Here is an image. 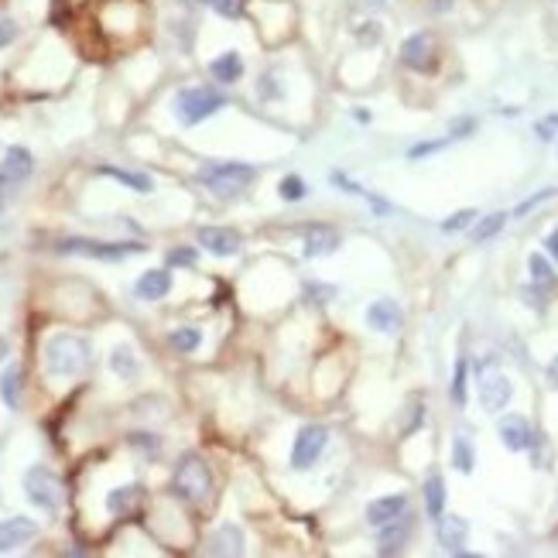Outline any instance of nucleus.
I'll list each match as a JSON object with an SVG mask.
<instances>
[{
	"mask_svg": "<svg viewBox=\"0 0 558 558\" xmlns=\"http://www.w3.org/2000/svg\"><path fill=\"white\" fill-rule=\"evenodd\" d=\"M89 360H93V349H89L83 336L56 333L48 336V343H45V370H48V377L56 380L79 377L89 367Z\"/></svg>",
	"mask_w": 558,
	"mask_h": 558,
	"instance_id": "obj_1",
	"label": "nucleus"
},
{
	"mask_svg": "<svg viewBox=\"0 0 558 558\" xmlns=\"http://www.w3.org/2000/svg\"><path fill=\"white\" fill-rule=\"evenodd\" d=\"M171 493L179 497L181 503H206L212 493V473L206 460L196 456V452H185L179 462H175V473H171Z\"/></svg>",
	"mask_w": 558,
	"mask_h": 558,
	"instance_id": "obj_2",
	"label": "nucleus"
},
{
	"mask_svg": "<svg viewBox=\"0 0 558 558\" xmlns=\"http://www.w3.org/2000/svg\"><path fill=\"white\" fill-rule=\"evenodd\" d=\"M196 179L210 189L216 199H237L253 179H257V168L243 165V161H210L196 171Z\"/></svg>",
	"mask_w": 558,
	"mask_h": 558,
	"instance_id": "obj_3",
	"label": "nucleus"
},
{
	"mask_svg": "<svg viewBox=\"0 0 558 558\" xmlns=\"http://www.w3.org/2000/svg\"><path fill=\"white\" fill-rule=\"evenodd\" d=\"M171 107H175V117H179L181 124L196 127L223 110L226 97L216 86H181L175 99H171Z\"/></svg>",
	"mask_w": 558,
	"mask_h": 558,
	"instance_id": "obj_4",
	"label": "nucleus"
},
{
	"mask_svg": "<svg viewBox=\"0 0 558 558\" xmlns=\"http://www.w3.org/2000/svg\"><path fill=\"white\" fill-rule=\"evenodd\" d=\"M58 253L72 257H93V261H127L134 253H144V243L134 240H89V237H66L58 240Z\"/></svg>",
	"mask_w": 558,
	"mask_h": 558,
	"instance_id": "obj_5",
	"label": "nucleus"
},
{
	"mask_svg": "<svg viewBox=\"0 0 558 558\" xmlns=\"http://www.w3.org/2000/svg\"><path fill=\"white\" fill-rule=\"evenodd\" d=\"M25 493H28V501L38 511H45V514H56L58 507H62V497H66L62 480L48 466H31L28 473H25Z\"/></svg>",
	"mask_w": 558,
	"mask_h": 558,
	"instance_id": "obj_6",
	"label": "nucleus"
},
{
	"mask_svg": "<svg viewBox=\"0 0 558 558\" xmlns=\"http://www.w3.org/2000/svg\"><path fill=\"white\" fill-rule=\"evenodd\" d=\"M401 66L411 72H435L439 66V45L429 31H415V35H408L405 42H401Z\"/></svg>",
	"mask_w": 558,
	"mask_h": 558,
	"instance_id": "obj_7",
	"label": "nucleus"
},
{
	"mask_svg": "<svg viewBox=\"0 0 558 558\" xmlns=\"http://www.w3.org/2000/svg\"><path fill=\"white\" fill-rule=\"evenodd\" d=\"M326 442H329V432L322 429V425H305L302 432L294 435V446H292V470L298 473H305L312 470L319 456L326 452Z\"/></svg>",
	"mask_w": 558,
	"mask_h": 558,
	"instance_id": "obj_8",
	"label": "nucleus"
},
{
	"mask_svg": "<svg viewBox=\"0 0 558 558\" xmlns=\"http://www.w3.org/2000/svg\"><path fill=\"white\" fill-rule=\"evenodd\" d=\"M196 240L202 251H210L212 257H233L243 247V237L230 226H199Z\"/></svg>",
	"mask_w": 558,
	"mask_h": 558,
	"instance_id": "obj_9",
	"label": "nucleus"
},
{
	"mask_svg": "<svg viewBox=\"0 0 558 558\" xmlns=\"http://www.w3.org/2000/svg\"><path fill=\"white\" fill-rule=\"evenodd\" d=\"M38 534V524L31 517H4L0 521V555L25 548Z\"/></svg>",
	"mask_w": 558,
	"mask_h": 558,
	"instance_id": "obj_10",
	"label": "nucleus"
},
{
	"mask_svg": "<svg viewBox=\"0 0 558 558\" xmlns=\"http://www.w3.org/2000/svg\"><path fill=\"white\" fill-rule=\"evenodd\" d=\"M31 171H35V154L28 148L15 144V148L4 151V161H0V179H4V185H17V181L31 179Z\"/></svg>",
	"mask_w": 558,
	"mask_h": 558,
	"instance_id": "obj_11",
	"label": "nucleus"
},
{
	"mask_svg": "<svg viewBox=\"0 0 558 558\" xmlns=\"http://www.w3.org/2000/svg\"><path fill=\"white\" fill-rule=\"evenodd\" d=\"M511 394H514V384L503 374H483V380H480V405L487 411H493V415L503 411L511 405Z\"/></svg>",
	"mask_w": 558,
	"mask_h": 558,
	"instance_id": "obj_12",
	"label": "nucleus"
},
{
	"mask_svg": "<svg viewBox=\"0 0 558 558\" xmlns=\"http://www.w3.org/2000/svg\"><path fill=\"white\" fill-rule=\"evenodd\" d=\"M439 544L446 548L449 555H466V538H470V524H466V517L460 514H442L439 521Z\"/></svg>",
	"mask_w": 558,
	"mask_h": 558,
	"instance_id": "obj_13",
	"label": "nucleus"
},
{
	"mask_svg": "<svg viewBox=\"0 0 558 558\" xmlns=\"http://www.w3.org/2000/svg\"><path fill=\"white\" fill-rule=\"evenodd\" d=\"M501 442L511 452H524V449L534 446V429H531L528 418H521V415H507V418H501Z\"/></svg>",
	"mask_w": 558,
	"mask_h": 558,
	"instance_id": "obj_14",
	"label": "nucleus"
},
{
	"mask_svg": "<svg viewBox=\"0 0 558 558\" xmlns=\"http://www.w3.org/2000/svg\"><path fill=\"white\" fill-rule=\"evenodd\" d=\"M411 531H415V517L411 514H401L394 517L391 524H384L380 528V555H398L401 548L408 544V538H411Z\"/></svg>",
	"mask_w": 558,
	"mask_h": 558,
	"instance_id": "obj_15",
	"label": "nucleus"
},
{
	"mask_svg": "<svg viewBox=\"0 0 558 558\" xmlns=\"http://www.w3.org/2000/svg\"><path fill=\"white\" fill-rule=\"evenodd\" d=\"M405 511H408V497H405V493L377 497V501L367 503V524H370V528H384V524H391L394 517H401Z\"/></svg>",
	"mask_w": 558,
	"mask_h": 558,
	"instance_id": "obj_16",
	"label": "nucleus"
},
{
	"mask_svg": "<svg viewBox=\"0 0 558 558\" xmlns=\"http://www.w3.org/2000/svg\"><path fill=\"white\" fill-rule=\"evenodd\" d=\"M367 326L377 333H398L401 326V308L391 298H377L374 305H367Z\"/></svg>",
	"mask_w": 558,
	"mask_h": 558,
	"instance_id": "obj_17",
	"label": "nucleus"
},
{
	"mask_svg": "<svg viewBox=\"0 0 558 558\" xmlns=\"http://www.w3.org/2000/svg\"><path fill=\"white\" fill-rule=\"evenodd\" d=\"M134 292H138V298H144V302H158V298H165V294L171 292V271H168V267L144 271V274L138 278V284H134Z\"/></svg>",
	"mask_w": 558,
	"mask_h": 558,
	"instance_id": "obj_18",
	"label": "nucleus"
},
{
	"mask_svg": "<svg viewBox=\"0 0 558 558\" xmlns=\"http://www.w3.org/2000/svg\"><path fill=\"white\" fill-rule=\"evenodd\" d=\"M210 76L216 79L220 86H233L243 79V56L240 52H220V56L210 62Z\"/></svg>",
	"mask_w": 558,
	"mask_h": 558,
	"instance_id": "obj_19",
	"label": "nucleus"
},
{
	"mask_svg": "<svg viewBox=\"0 0 558 558\" xmlns=\"http://www.w3.org/2000/svg\"><path fill=\"white\" fill-rule=\"evenodd\" d=\"M140 503H144V487L140 483H127V487H117L107 493V511L117 517L134 514Z\"/></svg>",
	"mask_w": 558,
	"mask_h": 558,
	"instance_id": "obj_20",
	"label": "nucleus"
},
{
	"mask_svg": "<svg viewBox=\"0 0 558 558\" xmlns=\"http://www.w3.org/2000/svg\"><path fill=\"white\" fill-rule=\"evenodd\" d=\"M97 175H107V179L120 181V185H127V189H134V192H151L154 181L151 175H144V171H130V168H117V165H99Z\"/></svg>",
	"mask_w": 558,
	"mask_h": 558,
	"instance_id": "obj_21",
	"label": "nucleus"
},
{
	"mask_svg": "<svg viewBox=\"0 0 558 558\" xmlns=\"http://www.w3.org/2000/svg\"><path fill=\"white\" fill-rule=\"evenodd\" d=\"M243 552V531L237 524H223L210 538V555H240Z\"/></svg>",
	"mask_w": 558,
	"mask_h": 558,
	"instance_id": "obj_22",
	"label": "nucleus"
},
{
	"mask_svg": "<svg viewBox=\"0 0 558 558\" xmlns=\"http://www.w3.org/2000/svg\"><path fill=\"white\" fill-rule=\"evenodd\" d=\"M339 251V233L329 230V226H319V230H312L305 237V257H329V253Z\"/></svg>",
	"mask_w": 558,
	"mask_h": 558,
	"instance_id": "obj_23",
	"label": "nucleus"
},
{
	"mask_svg": "<svg viewBox=\"0 0 558 558\" xmlns=\"http://www.w3.org/2000/svg\"><path fill=\"white\" fill-rule=\"evenodd\" d=\"M21 380H25L21 377V367H15V363L0 374V401L11 408V411L21 408Z\"/></svg>",
	"mask_w": 558,
	"mask_h": 558,
	"instance_id": "obj_24",
	"label": "nucleus"
},
{
	"mask_svg": "<svg viewBox=\"0 0 558 558\" xmlns=\"http://www.w3.org/2000/svg\"><path fill=\"white\" fill-rule=\"evenodd\" d=\"M425 511H429L432 521H439V517L446 514V483H442L439 473H432L425 480Z\"/></svg>",
	"mask_w": 558,
	"mask_h": 558,
	"instance_id": "obj_25",
	"label": "nucleus"
},
{
	"mask_svg": "<svg viewBox=\"0 0 558 558\" xmlns=\"http://www.w3.org/2000/svg\"><path fill=\"white\" fill-rule=\"evenodd\" d=\"M110 370L120 380L138 377L140 363H138V356H134V349H130V346H117V349H113V353H110Z\"/></svg>",
	"mask_w": 558,
	"mask_h": 558,
	"instance_id": "obj_26",
	"label": "nucleus"
},
{
	"mask_svg": "<svg viewBox=\"0 0 558 558\" xmlns=\"http://www.w3.org/2000/svg\"><path fill=\"white\" fill-rule=\"evenodd\" d=\"M168 343H171L175 353H196L202 346V333H199L196 326H179L175 333L168 336Z\"/></svg>",
	"mask_w": 558,
	"mask_h": 558,
	"instance_id": "obj_27",
	"label": "nucleus"
},
{
	"mask_svg": "<svg viewBox=\"0 0 558 558\" xmlns=\"http://www.w3.org/2000/svg\"><path fill=\"white\" fill-rule=\"evenodd\" d=\"M452 466H456L460 473H473L476 452H473V442H470L466 435H456V439H452Z\"/></svg>",
	"mask_w": 558,
	"mask_h": 558,
	"instance_id": "obj_28",
	"label": "nucleus"
},
{
	"mask_svg": "<svg viewBox=\"0 0 558 558\" xmlns=\"http://www.w3.org/2000/svg\"><path fill=\"white\" fill-rule=\"evenodd\" d=\"M528 267H531V278H534V284H542V288H552V284H555V271H552V264H548V257H544V253H531Z\"/></svg>",
	"mask_w": 558,
	"mask_h": 558,
	"instance_id": "obj_29",
	"label": "nucleus"
},
{
	"mask_svg": "<svg viewBox=\"0 0 558 558\" xmlns=\"http://www.w3.org/2000/svg\"><path fill=\"white\" fill-rule=\"evenodd\" d=\"M503 223H507V212H493V216H487V220L473 230V243H487L490 237H497V233L503 230Z\"/></svg>",
	"mask_w": 558,
	"mask_h": 558,
	"instance_id": "obj_30",
	"label": "nucleus"
},
{
	"mask_svg": "<svg viewBox=\"0 0 558 558\" xmlns=\"http://www.w3.org/2000/svg\"><path fill=\"white\" fill-rule=\"evenodd\" d=\"M466 377H470V363L460 360L456 363V370H452V388H449V394H452V401L456 405H466Z\"/></svg>",
	"mask_w": 558,
	"mask_h": 558,
	"instance_id": "obj_31",
	"label": "nucleus"
},
{
	"mask_svg": "<svg viewBox=\"0 0 558 558\" xmlns=\"http://www.w3.org/2000/svg\"><path fill=\"white\" fill-rule=\"evenodd\" d=\"M210 7L220 17H226V21H237L247 11V0H210Z\"/></svg>",
	"mask_w": 558,
	"mask_h": 558,
	"instance_id": "obj_32",
	"label": "nucleus"
},
{
	"mask_svg": "<svg viewBox=\"0 0 558 558\" xmlns=\"http://www.w3.org/2000/svg\"><path fill=\"white\" fill-rule=\"evenodd\" d=\"M278 196L288 199V202H298V199H305V181L298 179V175H284L278 185Z\"/></svg>",
	"mask_w": 558,
	"mask_h": 558,
	"instance_id": "obj_33",
	"label": "nucleus"
},
{
	"mask_svg": "<svg viewBox=\"0 0 558 558\" xmlns=\"http://www.w3.org/2000/svg\"><path fill=\"white\" fill-rule=\"evenodd\" d=\"M17 35H21V25H17L15 17H0V48H7V45L17 42Z\"/></svg>",
	"mask_w": 558,
	"mask_h": 558,
	"instance_id": "obj_34",
	"label": "nucleus"
},
{
	"mask_svg": "<svg viewBox=\"0 0 558 558\" xmlns=\"http://www.w3.org/2000/svg\"><path fill=\"white\" fill-rule=\"evenodd\" d=\"M449 140H452V138H446V140H425V144H415V148L408 151V158H411V161H418V158H425V154L442 151V148H446Z\"/></svg>",
	"mask_w": 558,
	"mask_h": 558,
	"instance_id": "obj_35",
	"label": "nucleus"
},
{
	"mask_svg": "<svg viewBox=\"0 0 558 558\" xmlns=\"http://www.w3.org/2000/svg\"><path fill=\"white\" fill-rule=\"evenodd\" d=\"M473 220H476V210H462V212H456L452 220H446V223H442V230H446V233H456V230H466Z\"/></svg>",
	"mask_w": 558,
	"mask_h": 558,
	"instance_id": "obj_36",
	"label": "nucleus"
},
{
	"mask_svg": "<svg viewBox=\"0 0 558 558\" xmlns=\"http://www.w3.org/2000/svg\"><path fill=\"white\" fill-rule=\"evenodd\" d=\"M380 35H384V28H380L377 21H363L360 28H356V38H360L363 45H370V42L377 45V42H380Z\"/></svg>",
	"mask_w": 558,
	"mask_h": 558,
	"instance_id": "obj_37",
	"label": "nucleus"
},
{
	"mask_svg": "<svg viewBox=\"0 0 558 558\" xmlns=\"http://www.w3.org/2000/svg\"><path fill=\"white\" fill-rule=\"evenodd\" d=\"M305 294H308V302H315V305H326V302H329V298L336 294V288H333V284H308Z\"/></svg>",
	"mask_w": 558,
	"mask_h": 558,
	"instance_id": "obj_38",
	"label": "nucleus"
},
{
	"mask_svg": "<svg viewBox=\"0 0 558 558\" xmlns=\"http://www.w3.org/2000/svg\"><path fill=\"white\" fill-rule=\"evenodd\" d=\"M196 264V251L192 247H181V251L168 253V267H192Z\"/></svg>",
	"mask_w": 558,
	"mask_h": 558,
	"instance_id": "obj_39",
	"label": "nucleus"
},
{
	"mask_svg": "<svg viewBox=\"0 0 558 558\" xmlns=\"http://www.w3.org/2000/svg\"><path fill=\"white\" fill-rule=\"evenodd\" d=\"M257 93L264 99H274V97H281V86H278V79L267 72V76H261V83H257Z\"/></svg>",
	"mask_w": 558,
	"mask_h": 558,
	"instance_id": "obj_40",
	"label": "nucleus"
},
{
	"mask_svg": "<svg viewBox=\"0 0 558 558\" xmlns=\"http://www.w3.org/2000/svg\"><path fill=\"white\" fill-rule=\"evenodd\" d=\"M552 196H558V189H544V192H538V196H531L528 202H521V206H517L514 216H524L528 210H534L538 202H544V199H552Z\"/></svg>",
	"mask_w": 558,
	"mask_h": 558,
	"instance_id": "obj_41",
	"label": "nucleus"
},
{
	"mask_svg": "<svg viewBox=\"0 0 558 558\" xmlns=\"http://www.w3.org/2000/svg\"><path fill=\"white\" fill-rule=\"evenodd\" d=\"M130 446H138V449H148V452H158V439L154 435H148V432H134L130 435Z\"/></svg>",
	"mask_w": 558,
	"mask_h": 558,
	"instance_id": "obj_42",
	"label": "nucleus"
},
{
	"mask_svg": "<svg viewBox=\"0 0 558 558\" xmlns=\"http://www.w3.org/2000/svg\"><path fill=\"white\" fill-rule=\"evenodd\" d=\"M470 130H476V120L473 117H466V120H456V124H452V134H449V138L456 140V138H470Z\"/></svg>",
	"mask_w": 558,
	"mask_h": 558,
	"instance_id": "obj_43",
	"label": "nucleus"
},
{
	"mask_svg": "<svg viewBox=\"0 0 558 558\" xmlns=\"http://www.w3.org/2000/svg\"><path fill=\"white\" fill-rule=\"evenodd\" d=\"M452 4H456V0H429V7H432L435 15H446V11H452Z\"/></svg>",
	"mask_w": 558,
	"mask_h": 558,
	"instance_id": "obj_44",
	"label": "nucleus"
},
{
	"mask_svg": "<svg viewBox=\"0 0 558 558\" xmlns=\"http://www.w3.org/2000/svg\"><path fill=\"white\" fill-rule=\"evenodd\" d=\"M534 134H538L542 140H552V138H555V134H552V127H548V124H538V127H534Z\"/></svg>",
	"mask_w": 558,
	"mask_h": 558,
	"instance_id": "obj_45",
	"label": "nucleus"
},
{
	"mask_svg": "<svg viewBox=\"0 0 558 558\" xmlns=\"http://www.w3.org/2000/svg\"><path fill=\"white\" fill-rule=\"evenodd\" d=\"M544 374H548V380H552V384H558V356L548 363V370H544Z\"/></svg>",
	"mask_w": 558,
	"mask_h": 558,
	"instance_id": "obj_46",
	"label": "nucleus"
},
{
	"mask_svg": "<svg viewBox=\"0 0 558 558\" xmlns=\"http://www.w3.org/2000/svg\"><path fill=\"white\" fill-rule=\"evenodd\" d=\"M544 243H548V253H552V257H558V230L548 240H544Z\"/></svg>",
	"mask_w": 558,
	"mask_h": 558,
	"instance_id": "obj_47",
	"label": "nucleus"
},
{
	"mask_svg": "<svg viewBox=\"0 0 558 558\" xmlns=\"http://www.w3.org/2000/svg\"><path fill=\"white\" fill-rule=\"evenodd\" d=\"M7 356V339H0V360Z\"/></svg>",
	"mask_w": 558,
	"mask_h": 558,
	"instance_id": "obj_48",
	"label": "nucleus"
},
{
	"mask_svg": "<svg viewBox=\"0 0 558 558\" xmlns=\"http://www.w3.org/2000/svg\"><path fill=\"white\" fill-rule=\"evenodd\" d=\"M185 4H206L210 7V0H185Z\"/></svg>",
	"mask_w": 558,
	"mask_h": 558,
	"instance_id": "obj_49",
	"label": "nucleus"
},
{
	"mask_svg": "<svg viewBox=\"0 0 558 558\" xmlns=\"http://www.w3.org/2000/svg\"><path fill=\"white\" fill-rule=\"evenodd\" d=\"M0 210H4V181H0Z\"/></svg>",
	"mask_w": 558,
	"mask_h": 558,
	"instance_id": "obj_50",
	"label": "nucleus"
}]
</instances>
